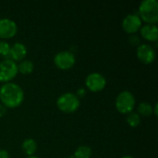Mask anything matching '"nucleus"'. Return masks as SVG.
I'll list each match as a JSON object with an SVG mask.
<instances>
[{
  "instance_id": "16",
  "label": "nucleus",
  "mask_w": 158,
  "mask_h": 158,
  "mask_svg": "<svg viewBox=\"0 0 158 158\" xmlns=\"http://www.w3.org/2000/svg\"><path fill=\"white\" fill-rule=\"evenodd\" d=\"M33 68V63L31 60H22L18 65V72H20L24 75H28L32 72Z\"/></svg>"
},
{
  "instance_id": "18",
  "label": "nucleus",
  "mask_w": 158,
  "mask_h": 158,
  "mask_svg": "<svg viewBox=\"0 0 158 158\" xmlns=\"http://www.w3.org/2000/svg\"><path fill=\"white\" fill-rule=\"evenodd\" d=\"M10 45L7 42L0 41V56H9Z\"/></svg>"
},
{
  "instance_id": "10",
  "label": "nucleus",
  "mask_w": 158,
  "mask_h": 158,
  "mask_svg": "<svg viewBox=\"0 0 158 158\" xmlns=\"http://www.w3.org/2000/svg\"><path fill=\"white\" fill-rule=\"evenodd\" d=\"M142 27V19L137 14H128L122 20V28L128 33H135Z\"/></svg>"
},
{
  "instance_id": "4",
  "label": "nucleus",
  "mask_w": 158,
  "mask_h": 158,
  "mask_svg": "<svg viewBox=\"0 0 158 158\" xmlns=\"http://www.w3.org/2000/svg\"><path fill=\"white\" fill-rule=\"evenodd\" d=\"M116 108L121 114H130L136 106V99L133 94L130 91H122L116 98Z\"/></svg>"
},
{
  "instance_id": "9",
  "label": "nucleus",
  "mask_w": 158,
  "mask_h": 158,
  "mask_svg": "<svg viewBox=\"0 0 158 158\" xmlns=\"http://www.w3.org/2000/svg\"><path fill=\"white\" fill-rule=\"evenodd\" d=\"M18 31L17 23L10 19L2 18L0 19V38L9 39L16 35Z\"/></svg>"
},
{
  "instance_id": "7",
  "label": "nucleus",
  "mask_w": 158,
  "mask_h": 158,
  "mask_svg": "<svg viewBox=\"0 0 158 158\" xmlns=\"http://www.w3.org/2000/svg\"><path fill=\"white\" fill-rule=\"evenodd\" d=\"M85 84L90 91L97 93L105 89L106 85V79L99 72H93L86 77Z\"/></svg>"
},
{
  "instance_id": "22",
  "label": "nucleus",
  "mask_w": 158,
  "mask_h": 158,
  "mask_svg": "<svg viewBox=\"0 0 158 158\" xmlns=\"http://www.w3.org/2000/svg\"><path fill=\"white\" fill-rule=\"evenodd\" d=\"M84 94H85V91H84V89H82V88H81V89H79L78 90V92H77V96L78 97H82V96H84Z\"/></svg>"
},
{
  "instance_id": "20",
  "label": "nucleus",
  "mask_w": 158,
  "mask_h": 158,
  "mask_svg": "<svg viewBox=\"0 0 158 158\" xmlns=\"http://www.w3.org/2000/svg\"><path fill=\"white\" fill-rule=\"evenodd\" d=\"M0 158H10L9 153L6 150L0 149Z\"/></svg>"
},
{
  "instance_id": "8",
  "label": "nucleus",
  "mask_w": 158,
  "mask_h": 158,
  "mask_svg": "<svg viewBox=\"0 0 158 158\" xmlns=\"http://www.w3.org/2000/svg\"><path fill=\"white\" fill-rule=\"evenodd\" d=\"M136 55L138 59L143 64H151L155 61L156 54L153 46L148 44H143L137 46Z\"/></svg>"
},
{
  "instance_id": "21",
  "label": "nucleus",
  "mask_w": 158,
  "mask_h": 158,
  "mask_svg": "<svg viewBox=\"0 0 158 158\" xmlns=\"http://www.w3.org/2000/svg\"><path fill=\"white\" fill-rule=\"evenodd\" d=\"M6 111H7V108L4 105L0 104V118L4 117L6 114Z\"/></svg>"
},
{
  "instance_id": "2",
  "label": "nucleus",
  "mask_w": 158,
  "mask_h": 158,
  "mask_svg": "<svg viewBox=\"0 0 158 158\" xmlns=\"http://www.w3.org/2000/svg\"><path fill=\"white\" fill-rule=\"evenodd\" d=\"M139 17L146 24H156L158 21V2L143 0L139 6Z\"/></svg>"
},
{
  "instance_id": "25",
  "label": "nucleus",
  "mask_w": 158,
  "mask_h": 158,
  "mask_svg": "<svg viewBox=\"0 0 158 158\" xmlns=\"http://www.w3.org/2000/svg\"><path fill=\"white\" fill-rule=\"evenodd\" d=\"M26 158H39V157H37V156H28V157H26Z\"/></svg>"
},
{
  "instance_id": "3",
  "label": "nucleus",
  "mask_w": 158,
  "mask_h": 158,
  "mask_svg": "<svg viewBox=\"0 0 158 158\" xmlns=\"http://www.w3.org/2000/svg\"><path fill=\"white\" fill-rule=\"evenodd\" d=\"M80 98L73 93H65L56 100L57 108L67 114H71L77 111L80 107Z\"/></svg>"
},
{
  "instance_id": "6",
  "label": "nucleus",
  "mask_w": 158,
  "mask_h": 158,
  "mask_svg": "<svg viewBox=\"0 0 158 158\" xmlns=\"http://www.w3.org/2000/svg\"><path fill=\"white\" fill-rule=\"evenodd\" d=\"M76 62V58L73 53L68 50L58 52L54 57V63L56 67L62 70L71 69Z\"/></svg>"
},
{
  "instance_id": "12",
  "label": "nucleus",
  "mask_w": 158,
  "mask_h": 158,
  "mask_svg": "<svg viewBox=\"0 0 158 158\" xmlns=\"http://www.w3.org/2000/svg\"><path fill=\"white\" fill-rule=\"evenodd\" d=\"M142 36L148 41L156 42L158 39V28L156 24H145L140 29Z\"/></svg>"
},
{
  "instance_id": "19",
  "label": "nucleus",
  "mask_w": 158,
  "mask_h": 158,
  "mask_svg": "<svg viewBox=\"0 0 158 158\" xmlns=\"http://www.w3.org/2000/svg\"><path fill=\"white\" fill-rule=\"evenodd\" d=\"M129 42L131 45H137V46L140 45V38L136 34H132L131 36H130Z\"/></svg>"
},
{
  "instance_id": "17",
  "label": "nucleus",
  "mask_w": 158,
  "mask_h": 158,
  "mask_svg": "<svg viewBox=\"0 0 158 158\" xmlns=\"http://www.w3.org/2000/svg\"><path fill=\"white\" fill-rule=\"evenodd\" d=\"M127 123L131 128H136L141 124V117L136 112H131L127 117Z\"/></svg>"
},
{
  "instance_id": "14",
  "label": "nucleus",
  "mask_w": 158,
  "mask_h": 158,
  "mask_svg": "<svg viewBox=\"0 0 158 158\" xmlns=\"http://www.w3.org/2000/svg\"><path fill=\"white\" fill-rule=\"evenodd\" d=\"M137 111L139 116H143V117H150L154 114V108L153 106L150 105L147 102H142L141 104H139L138 107H137Z\"/></svg>"
},
{
  "instance_id": "1",
  "label": "nucleus",
  "mask_w": 158,
  "mask_h": 158,
  "mask_svg": "<svg viewBox=\"0 0 158 158\" xmlns=\"http://www.w3.org/2000/svg\"><path fill=\"white\" fill-rule=\"evenodd\" d=\"M24 100L23 89L15 82H6L0 87V101L6 108H16Z\"/></svg>"
},
{
  "instance_id": "23",
  "label": "nucleus",
  "mask_w": 158,
  "mask_h": 158,
  "mask_svg": "<svg viewBox=\"0 0 158 158\" xmlns=\"http://www.w3.org/2000/svg\"><path fill=\"white\" fill-rule=\"evenodd\" d=\"M154 113H155L156 115H157V104H156V106H155V108H154Z\"/></svg>"
},
{
  "instance_id": "24",
  "label": "nucleus",
  "mask_w": 158,
  "mask_h": 158,
  "mask_svg": "<svg viewBox=\"0 0 158 158\" xmlns=\"http://www.w3.org/2000/svg\"><path fill=\"white\" fill-rule=\"evenodd\" d=\"M121 158H135V157H133V156H122Z\"/></svg>"
},
{
  "instance_id": "15",
  "label": "nucleus",
  "mask_w": 158,
  "mask_h": 158,
  "mask_svg": "<svg viewBox=\"0 0 158 158\" xmlns=\"http://www.w3.org/2000/svg\"><path fill=\"white\" fill-rule=\"evenodd\" d=\"M92 156V149L87 145L79 146L73 155L74 158H91Z\"/></svg>"
},
{
  "instance_id": "13",
  "label": "nucleus",
  "mask_w": 158,
  "mask_h": 158,
  "mask_svg": "<svg viewBox=\"0 0 158 158\" xmlns=\"http://www.w3.org/2000/svg\"><path fill=\"white\" fill-rule=\"evenodd\" d=\"M21 148H22V151L28 156H31L35 154L37 150V143L34 139H31V138L25 139L21 144Z\"/></svg>"
},
{
  "instance_id": "5",
  "label": "nucleus",
  "mask_w": 158,
  "mask_h": 158,
  "mask_svg": "<svg viewBox=\"0 0 158 158\" xmlns=\"http://www.w3.org/2000/svg\"><path fill=\"white\" fill-rule=\"evenodd\" d=\"M18 74L17 63L10 59L6 58L0 62V82H10Z\"/></svg>"
},
{
  "instance_id": "11",
  "label": "nucleus",
  "mask_w": 158,
  "mask_h": 158,
  "mask_svg": "<svg viewBox=\"0 0 158 158\" xmlns=\"http://www.w3.org/2000/svg\"><path fill=\"white\" fill-rule=\"evenodd\" d=\"M27 56V48L22 43L17 42L10 46L9 56L14 61H22Z\"/></svg>"
}]
</instances>
